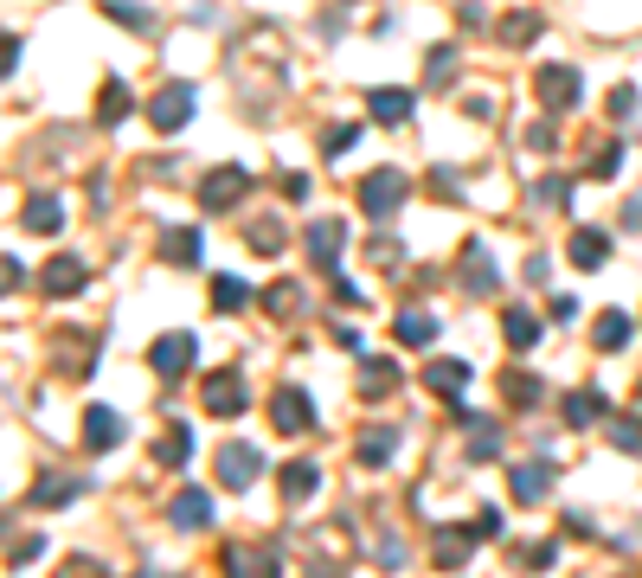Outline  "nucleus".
<instances>
[{
  "instance_id": "nucleus-42",
  "label": "nucleus",
  "mask_w": 642,
  "mask_h": 578,
  "mask_svg": "<svg viewBox=\"0 0 642 578\" xmlns=\"http://www.w3.org/2000/svg\"><path fill=\"white\" fill-rule=\"evenodd\" d=\"M52 578H103V566H97V560H65Z\"/></svg>"
},
{
  "instance_id": "nucleus-51",
  "label": "nucleus",
  "mask_w": 642,
  "mask_h": 578,
  "mask_svg": "<svg viewBox=\"0 0 642 578\" xmlns=\"http://www.w3.org/2000/svg\"><path fill=\"white\" fill-rule=\"evenodd\" d=\"M142 578H161V573H142Z\"/></svg>"
},
{
  "instance_id": "nucleus-20",
  "label": "nucleus",
  "mask_w": 642,
  "mask_h": 578,
  "mask_svg": "<svg viewBox=\"0 0 642 578\" xmlns=\"http://www.w3.org/2000/svg\"><path fill=\"white\" fill-rule=\"evenodd\" d=\"M84 443H90V450H116V443H123V418L103 412V405H90V412H84Z\"/></svg>"
},
{
  "instance_id": "nucleus-23",
  "label": "nucleus",
  "mask_w": 642,
  "mask_h": 578,
  "mask_svg": "<svg viewBox=\"0 0 642 578\" xmlns=\"http://www.w3.org/2000/svg\"><path fill=\"white\" fill-rule=\"evenodd\" d=\"M399 392V366L392 361H366L360 366V399H392Z\"/></svg>"
},
{
  "instance_id": "nucleus-21",
  "label": "nucleus",
  "mask_w": 642,
  "mask_h": 578,
  "mask_svg": "<svg viewBox=\"0 0 642 578\" xmlns=\"http://www.w3.org/2000/svg\"><path fill=\"white\" fill-rule=\"evenodd\" d=\"M604 412H610V399H604L597 386H584V392H571V399H566V425H571V431H584V425H597Z\"/></svg>"
},
{
  "instance_id": "nucleus-5",
  "label": "nucleus",
  "mask_w": 642,
  "mask_h": 578,
  "mask_svg": "<svg viewBox=\"0 0 642 578\" xmlns=\"http://www.w3.org/2000/svg\"><path fill=\"white\" fill-rule=\"evenodd\" d=\"M270 425L284 437H302V431H315V399L302 392V386H284L277 399H270Z\"/></svg>"
},
{
  "instance_id": "nucleus-27",
  "label": "nucleus",
  "mask_w": 642,
  "mask_h": 578,
  "mask_svg": "<svg viewBox=\"0 0 642 578\" xmlns=\"http://www.w3.org/2000/svg\"><path fill=\"white\" fill-rule=\"evenodd\" d=\"M84 495V482L77 476H39V489H33V507H65Z\"/></svg>"
},
{
  "instance_id": "nucleus-28",
  "label": "nucleus",
  "mask_w": 642,
  "mask_h": 578,
  "mask_svg": "<svg viewBox=\"0 0 642 578\" xmlns=\"http://www.w3.org/2000/svg\"><path fill=\"white\" fill-rule=\"evenodd\" d=\"M392 335H399L405 348H430V341H437V322H430L425 309H399V328H392Z\"/></svg>"
},
{
  "instance_id": "nucleus-10",
  "label": "nucleus",
  "mask_w": 642,
  "mask_h": 578,
  "mask_svg": "<svg viewBox=\"0 0 642 578\" xmlns=\"http://www.w3.org/2000/svg\"><path fill=\"white\" fill-rule=\"evenodd\" d=\"M412 110H418V97H412V90H392V84L366 97V116H373V123H386V129H399V123H412Z\"/></svg>"
},
{
  "instance_id": "nucleus-36",
  "label": "nucleus",
  "mask_w": 642,
  "mask_h": 578,
  "mask_svg": "<svg viewBox=\"0 0 642 578\" xmlns=\"http://www.w3.org/2000/svg\"><path fill=\"white\" fill-rule=\"evenodd\" d=\"M103 13H110L116 26H129V33H148V26H154V13L136 7V0H103Z\"/></svg>"
},
{
  "instance_id": "nucleus-15",
  "label": "nucleus",
  "mask_w": 642,
  "mask_h": 578,
  "mask_svg": "<svg viewBox=\"0 0 642 578\" xmlns=\"http://www.w3.org/2000/svg\"><path fill=\"white\" fill-rule=\"evenodd\" d=\"M84 284H90V271H84L77 257H52V264L39 271V289H46V296H77Z\"/></svg>"
},
{
  "instance_id": "nucleus-2",
  "label": "nucleus",
  "mask_w": 642,
  "mask_h": 578,
  "mask_svg": "<svg viewBox=\"0 0 642 578\" xmlns=\"http://www.w3.org/2000/svg\"><path fill=\"white\" fill-rule=\"evenodd\" d=\"M193 103H200V97H193V84H161V90L148 97V116H154V129H161V136H180V129L193 123Z\"/></svg>"
},
{
  "instance_id": "nucleus-6",
  "label": "nucleus",
  "mask_w": 642,
  "mask_h": 578,
  "mask_svg": "<svg viewBox=\"0 0 642 578\" xmlns=\"http://www.w3.org/2000/svg\"><path fill=\"white\" fill-rule=\"evenodd\" d=\"M257 476H264V450L257 443H225L218 450V482L225 489H251Z\"/></svg>"
},
{
  "instance_id": "nucleus-44",
  "label": "nucleus",
  "mask_w": 642,
  "mask_h": 578,
  "mask_svg": "<svg viewBox=\"0 0 642 578\" xmlns=\"http://www.w3.org/2000/svg\"><path fill=\"white\" fill-rule=\"evenodd\" d=\"M264 302H270V315H289V309H295V284H277Z\"/></svg>"
},
{
  "instance_id": "nucleus-22",
  "label": "nucleus",
  "mask_w": 642,
  "mask_h": 578,
  "mask_svg": "<svg viewBox=\"0 0 642 578\" xmlns=\"http://www.w3.org/2000/svg\"><path fill=\"white\" fill-rule=\"evenodd\" d=\"M630 335H637V322H630L624 309H604V315H597V328H591V341H597L604 354H610V348H630Z\"/></svg>"
},
{
  "instance_id": "nucleus-41",
  "label": "nucleus",
  "mask_w": 642,
  "mask_h": 578,
  "mask_svg": "<svg viewBox=\"0 0 642 578\" xmlns=\"http://www.w3.org/2000/svg\"><path fill=\"white\" fill-rule=\"evenodd\" d=\"M450 65H456V52L437 46V52H430V84H450Z\"/></svg>"
},
{
  "instance_id": "nucleus-1",
  "label": "nucleus",
  "mask_w": 642,
  "mask_h": 578,
  "mask_svg": "<svg viewBox=\"0 0 642 578\" xmlns=\"http://www.w3.org/2000/svg\"><path fill=\"white\" fill-rule=\"evenodd\" d=\"M405 193H412V174L379 167V174H366V180H360V213H366V218H392L399 206H405Z\"/></svg>"
},
{
  "instance_id": "nucleus-47",
  "label": "nucleus",
  "mask_w": 642,
  "mask_h": 578,
  "mask_svg": "<svg viewBox=\"0 0 642 578\" xmlns=\"http://www.w3.org/2000/svg\"><path fill=\"white\" fill-rule=\"evenodd\" d=\"M46 553V540H13V566H26V560H39Z\"/></svg>"
},
{
  "instance_id": "nucleus-17",
  "label": "nucleus",
  "mask_w": 642,
  "mask_h": 578,
  "mask_svg": "<svg viewBox=\"0 0 642 578\" xmlns=\"http://www.w3.org/2000/svg\"><path fill=\"white\" fill-rule=\"evenodd\" d=\"M546 482H553V469H546V463H520V469L507 476V489H514V502H520V507L546 502Z\"/></svg>"
},
{
  "instance_id": "nucleus-49",
  "label": "nucleus",
  "mask_w": 642,
  "mask_h": 578,
  "mask_svg": "<svg viewBox=\"0 0 642 578\" xmlns=\"http://www.w3.org/2000/svg\"><path fill=\"white\" fill-rule=\"evenodd\" d=\"M13 284H20V264H13V257H0V296H7Z\"/></svg>"
},
{
  "instance_id": "nucleus-45",
  "label": "nucleus",
  "mask_w": 642,
  "mask_h": 578,
  "mask_svg": "<svg viewBox=\"0 0 642 578\" xmlns=\"http://www.w3.org/2000/svg\"><path fill=\"white\" fill-rule=\"evenodd\" d=\"M546 315H553V322H571V315H578V296H566V289H559V296L546 302Z\"/></svg>"
},
{
  "instance_id": "nucleus-18",
  "label": "nucleus",
  "mask_w": 642,
  "mask_h": 578,
  "mask_svg": "<svg viewBox=\"0 0 642 578\" xmlns=\"http://www.w3.org/2000/svg\"><path fill=\"white\" fill-rule=\"evenodd\" d=\"M604 257H610V238H604L597 225H578V231H571V264H578V271H597Z\"/></svg>"
},
{
  "instance_id": "nucleus-35",
  "label": "nucleus",
  "mask_w": 642,
  "mask_h": 578,
  "mask_svg": "<svg viewBox=\"0 0 642 578\" xmlns=\"http://www.w3.org/2000/svg\"><path fill=\"white\" fill-rule=\"evenodd\" d=\"M315 489H322V469H315V463H289L284 469V495L289 502H309Z\"/></svg>"
},
{
  "instance_id": "nucleus-25",
  "label": "nucleus",
  "mask_w": 642,
  "mask_h": 578,
  "mask_svg": "<svg viewBox=\"0 0 642 578\" xmlns=\"http://www.w3.org/2000/svg\"><path fill=\"white\" fill-rule=\"evenodd\" d=\"M501 335H507V348H514V354H527V348L540 341V315H527V309H507V315H501Z\"/></svg>"
},
{
  "instance_id": "nucleus-38",
  "label": "nucleus",
  "mask_w": 642,
  "mask_h": 578,
  "mask_svg": "<svg viewBox=\"0 0 642 578\" xmlns=\"http://www.w3.org/2000/svg\"><path fill=\"white\" fill-rule=\"evenodd\" d=\"M244 296H251V289L238 284V277H213V302L218 309H244Z\"/></svg>"
},
{
  "instance_id": "nucleus-39",
  "label": "nucleus",
  "mask_w": 642,
  "mask_h": 578,
  "mask_svg": "<svg viewBox=\"0 0 642 578\" xmlns=\"http://www.w3.org/2000/svg\"><path fill=\"white\" fill-rule=\"evenodd\" d=\"M533 200H540V206H571V180H540Z\"/></svg>"
},
{
  "instance_id": "nucleus-19",
  "label": "nucleus",
  "mask_w": 642,
  "mask_h": 578,
  "mask_svg": "<svg viewBox=\"0 0 642 578\" xmlns=\"http://www.w3.org/2000/svg\"><path fill=\"white\" fill-rule=\"evenodd\" d=\"M495 284L501 277H495V264H489V251H482V244H463V289H469V296H489Z\"/></svg>"
},
{
  "instance_id": "nucleus-8",
  "label": "nucleus",
  "mask_w": 642,
  "mask_h": 578,
  "mask_svg": "<svg viewBox=\"0 0 642 578\" xmlns=\"http://www.w3.org/2000/svg\"><path fill=\"white\" fill-rule=\"evenodd\" d=\"M244 405H251V392H244L238 373H206V412L213 418H238Z\"/></svg>"
},
{
  "instance_id": "nucleus-7",
  "label": "nucleus",
  "mask_w": 642,
  "mask_h": 578,
  "mask_svg": "<svg viewBox=\"0 0 642 578\" xmlns=\"http://www.w3.org/2000/svg\"><path fill=\"white\" fill-rule=\"evenodd\" d=\"M533 90H540V103H546V110H571V103L584 97V77L571 72V65H540Z\"/></svg>"
},
{
  "instance_id": "nucleus-32",
  "label": "nucleus",
  "mask_w": 642,
  "mask_h": 578,
  "mask_svg": "<svg viewBox=\"0 0 642 578\" xmlns=\"http://www.w3.org/2000/svg\"><path fill=\"white\" fill-rule=\"evenodd\" d=\"M469 546H476V533L443 527V533H437V566H443V573H450V566H463V560H469Z\"/></svg>"
},
{
  "instance_id": "nucleus-40",
  "label": "nucleus",
  "mask_w": 642,
  "mask_h": 578,
  "mask_svg": "<svg viewBox=\"0 0 642 578\" xmlns=\"http://www.w3.org/2000/svg\"><path fill=\"white\" fill-rule=\"evenodd\" d=\"M354 136H360V123H341V129H328V154H348V148H354Z\"/></svg>"
},
{
  "instance_id": "nucleus-12",
  "label": "nucleus",
  "mask_w": 642,
  "mask_h": 578,
  "mask_svg": "<svg viewBox=\"0 0 642 578\" xmlns=\"http://www.w3.org/2000/svg\"><path fill=\"white\" fill-rule=\"evenodd\" d=\"M225 578H277V546H231Z\"/></svg>"
},
{
  "instance_id": "nucleus-50",
  "label": "nucleus",
  "mask_w": 642,
  "mask_h": 578,
  "mask_svg": "<svg viewBox=\"0 0 642 578\" xmlns=\"http://www.w3.org/2000/svg\"><path fill=\"white\" fill-rule=\"evenodd\" d=\"M309 578H335V573H328V566H315V573H309Z\"/></svg>"
},
{
  "instance_id": "nucleus-16",
  "label": "nucleus",
  "mask_w": 642,
  "mask_h": 578,
  "mask_svg": "<svg viewBox=\"0 0 642 578\" xmlns=\"http://www.w3.org/2000/svg\"><path fill=\"white\" fill-rule=\"evenodd\" d=\"M161 257L180 264V271H193V264H200V231H193V225H167V231H161Z\"/></svg>"
},
{
  "instance_id": "nucleus-31",
  "label": "nucleus",
  "mask_w": 642,
  "mask_h": 578,
  "mask_svg": "<svg viewBox=\"0 0 642 578\" xmlns=\"http://www.w3.org/2000/svg\"><path fill=\"white\" fill-rule=\"evenodd\" d=\"M187 456H193V431H180V425H167V437L154 443V463H161V469H180Z\"/></svg>"
},
{
  "instance_id": "nucleus-24",
  "label": "nucleus",
  "mask_w": 642,
  "mask_h": 578,
  "mask_svg": "<svg viewBox=\"0 0 642 578\" xmlns=\"http://www.w3.org/2000/svg\"><path fill=\"white\" fill-rule=\"evenodd\" d=\"M123 116H129V84H123V77H110V84L97 90V123H103V129H116Z\"/></svg>"
},
{
  "instance_id": "nucleus-13",
  "label": "nucleus",
  "mask_w": 642,
  "mask_h": 578,
  "mask_svg": "<svg viewBox=\"0 0 642 578\" xmlns=\"http://www.w3.org/2000/svg\"><path fill=\"white\" fill-rule=\"evenodd\" d=\"M341 244H348V225H341V218H315V225H309V257H315L322 271H335Z\"/></svg>"
},
{
  "instance_id": "nucleus-4",
  "label": "nucleus",
  "mask_w": 642,
  "mask_h": 578,
  "mask_svg": "<svg viewBox=\"0 0 642 578\" xmlns=\"http://www.w3.org/2000/svg\"><path fill=\"white\" fill-rule=\"evenodd\" d=\"M244 193H251V174H244V167H213V174L200 180V206H206V213H231Z\"/></svg>"
},
{
  "instance_id": "nucleus-3",
  "label": "nucleus",
  "mask_w": 642,
  "mask_h": 578,
  "mask_svg": "<svg viewBox=\"0 0 642 578\" xmlns=\"http://www.w3.org/2000/svg\"><path fill=\"white\" fill-rule=\"evenodd\" d=\"M193 354H200L193 335L174 328V335H161V341L148 348V366H154V379H187V373H193Z\"/></svg>"
},
{
  "instance_id": "nucleus-48",
  "label": "nucleus",
  "mask_w": 642,
  "mask_h": 578,
  "mask_svg": "<svg viewBox=\"0 0 642 578\" xmlns=\"http://www.w3.org/2000/svg\"><path fill=\"white\" fill-rule=\"evenodd\" d=\"M559 533H571V540H591V520H584V514H566V527H559Z\"/></svg>"
},
{
  "instance_id": "nucleus-29",
  "label": "nucleus",
  "mask_w": 642,
  "mask_h": 578,
  "mask_svg": "<svg viewBox=\"0 0 642 578\" xmlns=\"http://www.w3.org/2000/svg\"><path fill=\"white\" fill-rule=\"evenodd\" d=\"M540 33H546V20H540V13H527V7L501 20V46H533Z\"/></svg>"
},
{
  "instance_id": "nucleus-37",
  "label": "nucleus",
  "mask_w": 642,
  "mask_h": 578,
  "mask_svg": "<svg viewBox=\"0 0 642 578\" xmlns=\"http://www.w3.org/2000/svg\"><path fill=\"white\" fill-rule=\"evenodd\" d=\"M610 443L630 450V456H642V418H610Z\"/></svg>"
},
{
  "instance_id": "nucleus-26",
  "label": "nucleus",
  "mask_w": 642,
  "mask_h": 578,
  "mask_svg": "<svg viewBox=\"0 0 642 578\" xmlns=\"http://www.w3.org/2000/svg\"><path fill=\"white\" fill-rule=\"evenodd\" d=\"M392 450H399V431H392V425H373V431L360 437V463H366V469H379V463H392Z\"/></svg>"
},
{
  "instance_id": "nucleus-34",
  "label": "nucleus",
  "mask_w": 642,
  "mask_h": 578,
  "mask_svg": "<svg viewBox=\"0 0 642 578\" xmlns=\"http://www.w3.org/2000/svg\"><path fill=\"white\" fill-rule=\"evenodd\" d=\"M584 174H591V180H617V174H624V142H597L591 161H584Z\"/></svg>"
},
{
  "instance_id": "nucleus-43",
  "label": "nucleus",
  "mask_w": 642,
  "mask_h": 578,
  "mask_svg": "<svg viewBox=\"0 0 642 578\" xmlns=\"http://www.w3.org/2000/svg\"><path fill=\"white\" fill-rule=\"evenodd\" d=\"M604 110H610V116H630V110H637V90H630V84H617V90H610V103H604Z\"/></svg>"
},
{
  "instance_id": "nucleus-11",
  "label": "nucleus",
  "mask_w": 642,
  "mask_h": 578,
  "mask_svg": "<svg viewBox=\"0 0 642 578\" xmlns=\"http://www.w3.org/2000/svg\"><path fill=\"white\" fill-rule=\"evenodd\" d=\"M167 514H174V527H180V533H200V527H213L218 507H213V495H206V489H180Z\"/></svg>"
},
{
  "instance_id": "nucleus-30",
  "label": "nucleus",
  "mask_w": 642,
  "mask_h": 578,
  "mask_svg": "<svg viewBox=\"0 0 642 578\" xmlns=\"http://www.w3.org/2000/svg\"><path fill=\"white\" fill-rule=\"evenodd\" d=\"M540 392H546V386H540V373H507V379H501V399H507L514 412L540 405Z\"/></svg>"
},
{
  "instance_id": "nucleus-46",
  "label": "nucleus",
  "mask_w": 642,
  "mask_h": 578,
  "mask_svg": "<svg viewBox=\"0 0 642 578\" xmlns=\"http://www.w3.org/2000/svg\"><path fill=\"white\" fill-rule=\"evenodd\" d=\"M13 65H20V39H13V33H0V77L13 72Z\"/></svg>"
},
{
  "instance_id": "nucleus-9",
  "label": "nucleus",
  "mask_w": 642,
  "mask_h": 578,
  "mask_svg": "<svg viewBox=\"0 0 642 578\" xmlns=\"http://www.w3.org/2000/svg\"><path fill=\"white\" fill-rule=\"evenodd\" d=\"M469 361H430L425 366V386L437 392V399H450V405H463V392H469Z\"/></svg>"
},
{
  "instance_id": "nucleus-33",
  "label": "nucleus",
  "mask_w": 642,
  "mask_h": 578,
  "mask_svg": "<svg viewBox=\"0 0 642 578\" xmlns=\"http://www.w3.org/2000/svg\"><path fill=\"white\" fill-rule=\"evenodd\" d=\"M244 244H251V251H264V257H277V251H284V244H289L284 218H257V225L244 231Z\"/></svg>"
},
{
  "instance_id": "nucleus-14",
  "label": "nucleus",
  "mask_w": 642,
  "mask_h": 578,
  "mask_svg": "<svg viewBox=\"0 0 642 578\" xmlns=\"http://www.w3.org/2000/svg\"><path fill=\"white\" fill-rule=\"evenodd\" d=\"M26 231H39V238H52V231H65V200L59 193H33L26 200V213H20Z\"/></svg>"
}]
</instances>
